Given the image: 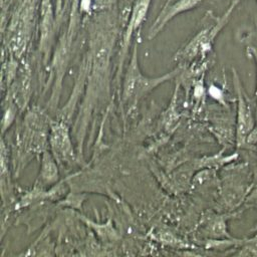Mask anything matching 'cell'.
<instances>
[{
	"mask_svg": "<svg viewBox=\"0 0 257 257\" xmlns=\"http://www.w3.org/2000/svg\"><path fill=\"white\" fill-rule=\"evenodd\" d=\"M241 1L242 0H234L225 13L219 17L213 15L211 11L206 13L199 31L174 55V59L179 63V66L189 63L194 59L205 57L210 52L216 37L227 25L232 12Z\"/></svg>",
	"mask_w": 257,
	"mask_h": 257,
	"instance_id": "cell-1",
	"label": "cell"
},
{
	"mask_svg": "<svg viewBox=\"0 0 257 257\" xmlns=\"http://www.w3.org/2000/svg\"><path fill=\"white\" fill-rule=\"evenodd\" d=\"M180 68L181 67L178 66L173 70L156 77L145 75L139 64L138 43L136 42L122 82L121 96L123 104L130 108L134 107L148 93H150L166 81L175 77L179 72Z\"/></svg>",
	"mask_w": 257,
	"mask_h": 257,
	"instance_id": "cell-2",
	"label": "cell"
},
{
	"mask_svg": "<svg viewBox=\"0 0 257 257\" xmlns=\"http://www.w3.org/2000/svg\"><path fill=\"white\" fill-rule=\"evenodd\" d=\"M48 143L51 154L60 166H70L76 161L69 127L64 119L50 120Z\"/></svg>",
	"mask_w": 257,
	"mask_h": 257,
	"instance_id": "cell-3",
	"label": "cell"
},
{
	"mask_svg": "<svg viewBox=\"0 0 257 257\" xmlns=\"http://www.w3.org/2000/svg\"><path fill=\"white\" fill-rule=\"evenodd\" d=\"M233 83L237 95V112H236V144L237 147L246 145V140L250 132L255 126V115L252 106L243 89L242 82L237 71L232 68Z\"/></svg>",
	"mask_w": 257,
	"mask_h": 257,
	"instance_id": "cell-4",
	"label": "cell"
},
{
	"mask_svg": "<svg viewBox=\"0 0 257 257\" xmlns=\"http://www.w3.org/2000/svg\"><path fill=\"white\" fill-rule=\"evenodd\" d=\"M204 1L205 0H173L168 4H164L154 23L149 28L147 38L149 40L154 39L176 16L195 9Z\"/></svg>",
	"mask_w": 257,
	"mask_h": 257,
	"instance_id": "cell-5",
	"label": "cell"
},
{
	"mask_svg": "<svg viewBox=\"0 0 257 257\" xmlns=\"http://www.w3.org/2000/svg\"><path fill=\"white\" fill-rule=\"evenodd\" d=\"M152 0H135L131 13L130 18L127 21L126 28L124 30V34L122 37L121 43V50H120V58H119V67L122 66V63L125 59L126 51L130 46V42L134 36V34L140 29L143 25L144 21L146 20Z\"/></svg>",
	"mask_w": 257,
	"mask_h": 257,
	"instance_id": "cell-6",
	"label": "cell"
},
{
	"mask_svg": "<svg viewBox=\"0 0 257 257\" xmlns=\"http://www.w3.org/2000/svg\"><path fill=\"white\" fill-rule=\"evenodd\" d=\"M40 179L42 183L46 185L53 184L58 179V168L57 162L54 159L53 155L46 150L42 153L41 167H40Z\"/></svg>",
	"mask_w": 257,
	"mask_h": 257,
	"instance_id": "cell-7",
	"label": "cell"
},
{
	"mask_svg": "<svg viewBox=\"0 0 257 257\" xmlns=\"http://www.w3.org/2000/svg\"><path fill=\"white\" fill-rule=\"evenodd\" d=\"M14 115H15V109L13 108V105L10 104L9 106H7V109L5 110V113L3 116V130H2L3 133L5 132L6 128L9 127V125L13 121Z\"/></svg>",
	"mask_w": 257,
	"mask_h": 257,
	"instance_id": "cell-8",
	"label": "cell"
},
{
	"mask_svg": "<svg viewBox=\"0 0 257 257\" xmlns=\"http://www.w3.org/2000/svg\"><path fill=\"white\" fill-rule=\"evenodd\" d=\"M257 143V125H255L253 127V130L250 132V134L247 137L246 140V144H250V145H254Z\"/></svg>",
	"mask_w": 257,
	"mask_h": 257,
	"instance_id": "cell-9",
	"label": "cell"
},
{
	"mask_svg": "<svg viewBox=\"0 0 257 257\" xmlns=\"http://www.w3.org/2000/svg\"><path fill=\"white\" fill-rule=\"evenodd\" d=\"M252 52H253V55H254V58L256 60V63H257V50L255 48H251ZM255 96H256V104H257V85H256V90H255ZM256 115H257V112H256Z\"/></svg>",
	"mask_w": 257,
	"mask_h": 257,
	"instance_id": "cell-10",
	"label": "cell"
},
{
	"mask_svg": "<svg viewBox=\"0 0 257 257\" xmlns=\"http://www.w3.org/2000/svg\"><path fill=\"white\" fill-rule=\"evenodd\" d=\"M250 200H254V199H257V186L255 187V189L252 191L250 197H249Z\"/></svg>",
	"mask_w": 257,
	"mask_h": 257,
	"instance_id": "cell-11",
	"label": "cell"
},
{
	"mask_svg": "<svg viewBox=\"0 0 257 257\" xmlns=\"http://www.w3.org/2000/svg\"><path fill=\"white\" fill-rule=\"evenodd\" d=\"M172 1H173V0H167V1H166V3H165V4H168V3H170V2H172Z\"/></svg>",
	"mask_w": 257,
	"mask_h": 257,
	"instance_id": "cell-12",
	"label": "cell"
}]
</instances>
